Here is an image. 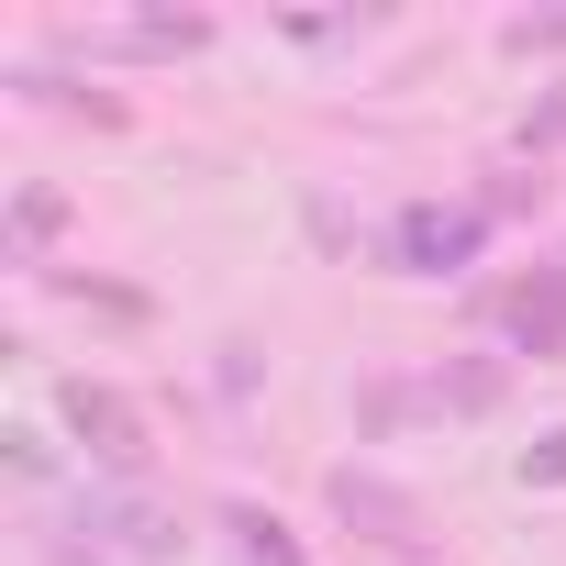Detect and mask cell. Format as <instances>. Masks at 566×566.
Returning <instances> with one entry per match:
<instances>
[{
    "label": "cell",
    "mask_w": 566,
    "mask_h": 566,
    "mask_svg": "<svg viewBox=\"0 0 566 566\" xmlns=\"http://www.w3.org/2000/svg\"><path fill=\"white\" fill-rule=\"evenodd\" d=\"M323 500H334V522H345V533H367L378 555H411V544H422V500H411L400 478H378V467H334V478H323Z\"/></svg>",
    "instance_id": "4"
},
{
    "label": "cell",
    "mask_w": 566,
    "mask_h": 566,
    "mask_svg": "<svg viewBox=\"0 0 566 566\" xmlns=\"http://www.w3.org/2000/svg\"><path fill=\"white\" fill-rule=\"evenodd\" d=\"M500 400H511V367L500 356H455V367L422 378V411H500Z\"/></svg>",
    "instance_id": "7"
},
{
    "label": "cell",
    "mask_w": 566,
    "mask_h": 566,
    "mask_svg": "<svg viewBox=\"0 0 566 566\" xmlns=\"http://www.w3.org/2000/svg\"><path fill=\"white\" fill-rule=\"evenodd\" d=\"M45 566H112V555H90V544H45Z\"/></svg>",
    "instance_id": "13"
},
{
    "label": "cell",
    "mask_w": 566,
    "mask_h": 566,
    "mask_svg": "<svg viewBox=\"0 0 566 566\" xmlns=\"http://www.w3.org/2000/svg\"><path fill=\"white\" fill-rule=\"evenodd\" d=\"M478 244H489V211L478 200H411L389 222V266L400 277H455V266H478Z\"/></svg>",
    "instance_id": "2"
},
{
    "label": "cell",
    "mask_w": 566,
    "mask_h": 566,
    "mask_svg": "<svg viewBox=\"0 0 566 566\" xmlns=\"http://www.w3.org/2000/svg\"><path fill=\"white\" fill-rule=\"evenodd\" d=\"M544 145H566V90H555V101L522 123V156H544Z\"/></svg>",
    "instance_id": "11"
},
{
    "label": "cell",
    "mask_w": 566,
    "mask_h": 566,
    "mask_svg": "<svg viewBox=\"0 0 566 566\" xmlns=\"http://www.w3.org/2000/svg\"><path fill=\"white\" fill-rule=\"evenodd\" d=\"M522 489H566V433H544V455H522Z\"/></svg>",
    "instance_id": "12"
},
{
    "label": "cell",
    "mask_w": 566,
    "mask_h": 566,
    "mask_svg": "<svg viewBox=\"0 0 566 566\" xmlns=\"http://www.w3.org/2000/svg\"><path fill=\"white\" fill-rule=\"evenodd\" d=\"M222 533L244 544V566H301L290 522H277V511H255V500H222Z\"/></svg>",
    "instance_id": "9"
},
{
    "label": "cell",
    "mask_w": 566,
    "mask_h": 566,
    "mask_svg": "<svg viewBox=\"0 0 566 566\" xmlns=\"http://www.w3.org/2000/svg\"><path fill=\"white\" fill-rule=\"evenodd\" d=\"M56 422L78 433V455L101 467V489H145V467H156V433H145V411H134L112 378H56Z\"/></svg>",
    "instance_id": "1"
},
{
    "label": "cell",
    "mask_w": 566,
    "mask_h": 566,
    "mask_svg": "<svg viewBox=\"0 0 566 566\" xmlns=\"http://www.w3.org/2000/svg\"><path fill=\"white\" fill-rule=\"evenodd\" d=\"M500 334H511L522 356H566V266L511 277V290H500Z\"/></svg>",
    "instance_id": "5"
},
{
    "label": "cell",
    "mask_w": 566,
    "mask_h": 566,
    "mask_svg": "<svg viewBox=\"0 0 566 566\" xmlns=\"http://www.w3.org/2000/svg\"><path fill=\"white\" fill-rule=\"evenodd\" d=\"M56 233H67V200H56V189H23V200H12V233H0V266H45Z\"/></svg>",
    "instance_id": "8"
},
{
    "label": "cell",
    "mask_w": 566,
    "mask_h": 566,
    "mask_svg": "<svg viewBox=\"0 0 566 566\" xmlns=\"http://www.w3.org/2000/svg\"><path fill=\"white\" fill-rule=\"evenodd\" d=\"M211 23L200 12H145V23H112V34H78V56H200Z\"/></svg>",
    "instance_id": "6"
},
{
    "label": "cell",
    "mask_w": 566,
    "mask_h": 566,
    "mask_svg": "<svg viewBox=\"0 0 566 566\" xmlns=\"http://www.w3.org/2000/svg\"><path fill=\"white\" fill-rule=\"evenodd\" d=\"M78 533H90V555H112V566H167L189 533H178V511H156L145 489H78Z\"/></svg>",
    "instance_id": "3"
},
{
    "label": "cell",
    "mask_w": 566,
    "mask_h": 566,
    "mask_svg": "<svg viewBox=\"0 0 566 566\" xmlns=\"http://www.w3.org/2000/svg\"><path fill=\"white\" fill-rule=\"evenodd\" d=\"M500 45H511V56H555V45H566V12H511Z\"/></svg>",
    "instance_id": "10"
}]
</instances>
